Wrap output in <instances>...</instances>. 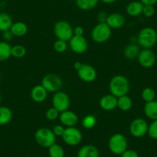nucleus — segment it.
<instances>
[{"label":"nucleus","mask_w":157,"mask_h":157,"mask_svg":"<svg viewBox=\"0 0 157 157\" xmlns=\"http://www.w3.org/2000/svg\"><path fill=\"white\" fill-rule=\"evenodd\" d=\"M138 45L143 49H151L157 43V32L152 27L142 29L137 36Z\"/></svg>","instance_id":"nucleus-2"},{"label":"nucleus","mask_w":157,"mask_h":157,"mask_svg":"<svg viewBox=\"0 0 157 157\" xmlns=\"http://www.w3.org/2000/svg\"><path fill=\"white\" fill-rule=\"evenodd\" d=\"M1 101H2V96L0 95V103H1Z\"/></svg>","instance_id":"nucleus-44"},{"label":"nucleus","mask_w":157,"mask_h":157,"mask_svg":"<svg viewBox=\"0 0 157 157\" xmlns=\"http://www.w3.org/2000/svg\"><path fill=\"white\" fill-rule=\"evenodd\" d=\"M59 112L56 109L54 108L53 106L48 109L47 111L46 112V118L49 121H54V120H57L59 117Z\"/></svg>","instance_id":"nucleus-33"},{"label":"nucleus","mask_w":157,"mask_h":157,"mask_svg":"<svg viewBox=\"0 0 157 157\" xmlns=\"http://www.w3.org/2000/svg\"><path fill=\"white\" fill-rule=\"evenodd\" d=\"M96 117L94 115L89 114L83 117L82 120V126L86 129H92L96 125Z\"/></svg>","instance_id":"nucleus-29"},{"label":"nucleus","mask_w":157,"mask_h":157,"mask_svg":"<svg viewBox=\"0 0 157 157\" xmlns=\"http://www.w3.org/2000/svg\"><path fill=\"white\" fill-rule=\"evenodd\" d=\"M147 134L150 138L157 140V120H152V123L149 125Z\"/></svg>","instance_id":"nucleus-34"},{"label":"nucleus","mask_w":157,"mask_h":157,"mask_svg":"<svg viewBox=\"0 0 157 157\" xmlns=\"http://www.w3.org/2000/svg\"><path fill=\"white\" fill-rule=\"evenodd\" d=\"M143 112H144L145 116L149 120H157V101L153 100L146 102L143 108Z\"/></svg>","instance_id":"nucleus-20"},{"label":"nucleus","mask_w":157,"mask_h":157,"mask_svg":"<svg viewBox=\"0 0 157 157\" xmlns=\"http://www.w3.org/2000/svg\"><path fill=\"white\" fill-rule=\"evenodd\" d=\"M121 157H139V154L136 151L133 149H127L122 154Z\"/></svg>","instance_id":"nucleus-38"},{"label":"nucleus","mask_w":157,"mask_h":157,"mask_svg":"<svg viewBox=\"0 0 157 157\" xmlns=\"http://www.w3.org/2000/svg\"><path fill=\"white\" fill-rule=\"evenodd\" d=\"M14 36L13 35V33H11L10 30H8V31H6L2 33V38H3L4 41L9 43L10 41H11L12 39H13Z\"/></svg>","instance_id":"nucleus-40"},{"label":"nucleus","mask_w":157,"mask_h":157,"mask_svg":"<svg viewBox=\"0 0 157 157\" xmlns=\"http://www.w3.org/2000/svg\"><path fill=\"white\" fill-rule=\"evenodd\" d=\"M99 0H75V4L82 11H90L96 7Z\"/></svg>","instance_id":"nucleus-26"},{"label":"nucleus","mask_w":157,"mask_h":157,"mask_svg":"<svg viewBox=\"0 0 157 157\" xmlns=\"http://www.w3.org/2000/svg\"><path fill=\"white\" fill-rule=\"evenodd\" d=\"M140 52V46L136 44H129L124 48L123 50V56L128 60H133L138 57L139 53Z\"/></svg>","instance_id":"nucleus-21"},{"label":"nucleus","mask_w":157,"mask_h":157,"mask_svg":"<svg viewBox=\"0 0 157 157\" xmlns=\"http://www.w3.org/2000/svg\"><path fill=\"white\" fill-rule=\"evenodd\" d=\"M130 89L129 81L123 75H116L110 79L109 83V90L110 93L119 98L127 95Z\"/></svg>","instance_id":"nucleus-1"},{"label":"nucleus","mask_w":157,"mask_h":157,"mask_svg":"<svg viewBox=\"0 0 157 157\" xmlns=\"http://www.w3.org/2000/svg\"><path fill=\"white\" fill-rule=\"evenodd\" d=\"M78 76L85 82H93L97 78V72L93 66L82 63L81 67L77 71Z\"/></svg>","instance_id":"nucleus-11"},{"label":"nucleus","mask_w":157,"mask_h":157,"mask_svg":"<svg viewBox=\"0 0 157 157\" xmlns=\"http://www.w3.org/2000/svg\"><path fill=\"white\" fill-rule=\"evenodd\" d=\"M12 46L5 41L0 42V63L7 61L12 56Z\"/></svg>","instance_id":"nucleus-25"},{"label":"nucleus","mask_w":157,"mask_h":157,"mask_svg":"<svg viewBox=\"0 0 157 157\" xmlns=\"http://www.w3.org/2000/svg\"><path fill=\"white\" fill-rule=\"evenodd\" d=\"M52 106L56 109L59 113L69 109L70 106V98L69 95L62 91L54 93L52 99Z\"/></svg>","instance_id":"nucleus-10"},{"label":"nucleus","mask_w":157,"mask_h":157,"mask_svg":"<svg viewBox=\"0 0 157 157\" xmlns=\"http://www.w3.org/2000/svg\"><path fill=\"white\" fill-rule=\"evenodd\" d=\"M143 5H152L154 6L157 3V0H140Z\"/></svg>","instance_id":"nucleus-41"},{"label":"nucleus","mask_w":157,"mask_h":157,"mask_svg":"<svg viewBox=\"0 0 157 157\" xmlns=\"http://www.w3.org/2000/svg\"><path fill=\"white\" fill-rule=\"evenodd\" d=\"M144 5L140 1H132L126 6V13L131 17H136L143 14Z\"/></svg>","instance_id":"nucleus-18"},{"label":"nucleus","mask_w":157,"mask_h":157,"mask_svg":"<svg viewBox=\"0 0 157 157\" xmlns=\"http://www.w3.org/2000/svg\"><path fill=\"white\" fill-rule=\"evenodd\" d=\"M105 23L109 26L111 29H120L126 23V18L120 13H113L108 16Z\"/></svg>","instance_id":"nucleus-16"},{"label":"nucleus","mask_w":157,"mask_h":157,"mask_svg":"<svg viewBox=\"0 0 157 157\" xmlns=\"http://www.w3.org/2000/svg\"><path fill=\"white\" fill-rule=\"evenodd\" d=\"M108 16L109 14L106 12H99L97 15V20L99 23H105L107 19H108Z\"/></svg>","instance_id":"nucleus-37"},{"label":"nucleus","mask_w":157,"mask_h":157,"mask_svg":"<svg viewBox=\"0 0 157 157\" xmlns=\"http://www.w3.org/2000/svg\"><path fill=\"white\" fill-rule=\"evenodd\" d=\"M54 34L57 39L69 42L73 36V28L69 22L66 20H59L54 25Z\"/></svg>","instance_id":"nucleus-5"},{"label":"nucleus","mask_w":157,"mask_h":157,"mask_svg":"<svg viewBox=\"0 0 157 157\" xmlns=\"http://www.w3.org/2000/svg\"><path fill=\"white\" fill-rule=\"evenodd\" d=\"M49 149V155L50 157H64L65 150L63 146L57 143H54Z\"/></svg>","instance_id":"nucleus-28"},{"label":"nucleus","mask_w":157,"mask_h":157,"mask_svg":"<svg viewBox=\"0 0 157 157\" xmlns=\"http://www.w3.org/2000/svg\"><path fill=\"white\" fill-rule=\"evenodd\" d=\"M132 107V100L128 95L118 98L117 108L123 112H127Z\"/></svg>","instance_id":"nucleus-27"},{"label":"nucleus","mask_w":157,"mask_h":157,"mask_svg":"<svg viewBox=\"0 0 157 157\" xmlns=\"http://www.w3.org/2000/svg\"><path fill=\"white\" fill-rule=\"evenodd\" d=\"M13 22V19L8 13L1 12L0 13V32H6L10 30Z\"/></svg>","instance_id":"nucleus-24"},{"label":"nucleus","mask_w":157,"mask_h":157,"mask_svg":"<svg viewBox=\"0 0 157 157\" xmlns=\"http://www.w3.org/2000/svg\"><path fill=\"white\" fill-rule=\"evenodd\" d=\"M149 124L143 118H136L131 122L129 132L133 137L142 138L148 132Z\"/></svg>","instance_id":"nucleus-9"},{"label":"nucleus","mask_w":157,"mask_h":157,"mask_svg":"<svg viewBox=\"0 0 157 157\" xmlns=\"http://www.w3.org/2000/svg\"><path fill=\"white\" fill-rule=\"evenodd\" d=\"M41 85L46 89L48 93H55L61 90L63 86V80L56 74L49 73L43 78Z\"/></svg>","instance_id":"nucleus-7"},{"label":"nucleus","mask_w":157,"mask_h":157,"mask_svg":"<svg viewBox=\"0 0 157 157\" xmlns=\"http://www.w3.org/2000/svg\"><path fill=\"white\" fill-rule=\"evenodd\" d=\"M62 138L66 145L69 146H75L82 142V132L75 126L66 127Z\"/></svg>","instance_id":"nucleus-8"},{"label":"nucleus","mask_w":157,"mask_h":157,"mask_svg":"<svg viewBox=\"0 0 157 157\" xmlns=\"http://www.w3.org/2000/svg\"><path fill=\"white\" fill-rule=\"evenodd\" d=\"M112 29L106 23H98L93 28L91 32V37L96 43H105L110 39Z\"/></svg>","instance_id":"nucleus-6"},{"label":"nucleus","mask_w":157,"mask_h":157,"mask_svg":"<svg viewBox=\"0 0 157 157\" xmlns=\"http://www.w3.org/2000/svg\"><path fill=\"white\" fill-rule=\"evenodd\" d=\"M85 31H84V29L82 26H75V28H73V36H83Z\"/></svg>","instance_id":"nucleus-39"},{"label":"nucleus","mask_w":157,"mask_h":157,"mask_svg":"<svg viewBox=\"0 0 157 157\" xmlns=\"http://www.w3.org/2000/svg\"><path fill=\"white\" fill-rule=\"evenodd\" d=\"M65 129H66V127H65L62 124H58L56 125V126H53L52 128V132L55 134L56 136H63V133L65 132Z\"/></svg>","instance_id":"nucleus-36"},{"label":"nucleus","mask_w":157,"mask_h":157,"mask_svg":"<svg viewBox=\"0 0 157 157\" xmlns=\"http://www.w3.org/2000/svg\"><path fill=\"white\" fill-rule=\"evenodd\" d=\"M10 31L16 37H22L28 33V26L25 22H20V21L13 22Z\"/></svg>","instance_id":"nucleus-22"},{"label":"nucleus","mask_w":157,"mask_h":157,"mask_svg":"<svg viewBox=\"0 0 157 157\" xmlns=\"http://www.w3.org/2000/svg\"><path fill=\"white\" fill-rule=\"evenodd\" d=\"M53 48L54 50L56 52H58V53H63L64 52H66L68 48L67 42L60 40V39H57L56 41L54 43Z\"/></svg>","instance_id":"nucleus-32"},{"label":"nucleus","mask_w":157,"mask_h":157,"mask_svg":"<svg viewBox=\"0 0 157 157\" xmlns=\"http://www.w3.org/2000/svg\"><path fill=\"white\" fill-rule=\"evenodd\" d=\"M48 92L46 89L40 84V85H36L32 89L30 92V96L31 99L36 103H42L44 102L48 96Z\"/></svg>","instance_id":"nucleus-17"},{"label":"nucleus","mask_w":157,"mask_h":157,"mask_svg":"<svg viewBox=\"0 0 157 157\" xmlns=\"http://www.w3.org/2000/svg\"><path fill=\"white\" fill-rule=\"evenodd\" d=\"M155 91L151 87H146V88L143 89L142 91L141 96L142 99L145 101L146 102H151V101L155 100Z\"/></svg>","instance_id":"nucleus-30"},{"label":"nucleus","mask_w":157,"mask_h":157,"mask_svg":"<svg viewBox=\"0 0 157 157\" xmlns=\"http://www.w3.org/2000/svg\"><path fill=\"white\" fill-rule=\"evenodd\" d=\"M82 63H80V62H75V63H74V68H75V69L76 71H78V69H79V68L81 67V66H82Z\"/></svg>","instance_id":"nucleus-42"},{"label":"nucleus","mask_w":157,"mask_h":157,"mask_svg":"<svg viewBox=\"0 0 157 157\" xmlns=\"http://www.w3.org/2000/svg\"><path fill=\"white\" fill-rule=\"evenodd\" d=\"M118 98L111 93L105 94L99 99V106L102 110L106 112L113 111L117 108Z\"/></svg>","instance_id":"nucleus-15"},{"label":"nucleus","mask_w":157,"mask_h":157,"mask_svg":"<svg viewBox=\"0 0 157 157\" xmlns=\"http://www.w3.org/2000/svg\"><path fill=\"white\" fill-rule=\"evenodd\" d=\"M155 8L154 6L152 5H144L143 10V14L145 17L146 18H151L154 16L155 14Z\"/></svg>","instance_id":"nucleus-35"},{"label":"nucleus","mask_w":157,"mask_h":157,"mask_svg":"<svg viewBox=\"0 0 157 157\" xmlns=\"http://www.w3.org/2000/svg\"><path fill=\"white\" fill-rule=\"evenodd\" d=\"M77 157H99V151L93 145H85L78 149Z\"/></svg>","instance_id":"nucleus-19"},{"label":"nucleus","mask_w":157,"mask_h":157,"mask_svg":"<svg viewBox=\"0 0 157 157\" xmlns=\"http://www.w3.org/2000/svg\"><path fill=\"white\" fill-rule=\"evenodd\" d=\"M137 59L140 66L146 69H149L155 65L156 56L153 51L150 49H143L140 50Z\"/></svg>","instance_id":"nucleus-12"},{"label":"nucleus","mask_w":157,"mask_h":157,"mask_svg":"<svg viewBox=\"0 0 157 157\" xmlns=\"http://www.w3.org/2000/svg\"><path fill=\"white\" fill-rule=\"evenodd\" d=\"M59 119L61 124L66 127H73L78 123V116L76 113L69 109L60 113Z\"/></svg>","instance_id":"nucleus-14"},{"label":"nucleus","mask_w":157,"mask_h":157,"mask_svg":"<svg viewBox=\"0 0 157 157\" xmlns=\"http://www.w3.org/2000/svg\"><path fill=\"white\" fill-rule=\"evenodd\" d=\"M100 1L105 4H112L116 2V1H118V0H100Z\"/></svg>","instance_id":"nucleus-43"},{"label":"nucleus","mask_w":157,"mask_h":157,"mask_svg":"<svg viewBox=\"0 0 157 157\" xmlns=\"http://www.w3.org/2000/svg\"><path fill=\"white\" fill-rule=\"evenodd\" d=\"M12 56L16 59H21L26 54V49L22 45H15L12 46Z\"/></svg>","instance_id":"nucleus-31"},{"label":"nucleus","mask_w":157,"mask_h":157,"mask_svg":"<svg viewBox=\"0 0 157 157\" xmlns=\"http://www.w3.org/2000/svg\"><path fill=\"white\" fill-rule=\"evenodd\" d=\"M109 149L112 153L121 155L128 149V140L122 133H115L109 140Z\"/></svg>","instance_id":"nucleus-4"},{"label":"nucleus","mask_w":157,"mask_h":157,"mask_svg":"<svg viewBox=\"0 0 157 157\" xmlns=\"http://www.w3.org/2000/svg\"><path fill=\"white\" fill-rule=\"evenodd\" d=\"M34 138L36 143L43 148H49L56 140V136L52 129L47 127L39 128L35 132Z\"/></svg>","instance_id":"nucleus-3"},{"label":"nucleus","mask_w":157,"mask_h":157,"mask_svg":"<svg viewBox=\"0 0 157 157\" xmlns=\"http://www.w3.org/2000/svg\"><path fill=\"white\" fill-rule=\"evenodd\" d=\"M69 46L71 50L76 54H82L88 49L89 44L84 36H73L69 41Z\"/></svg>","instance_id":"nucleus-13"},{"label":"nucleus","mask_w":157,"mask_h":157,"mask_svg":"<svg viewBox=\"0 0 157 157\" xmlns=\"http://www.w3.org/2000/svg\"><path fill=\"white\" fill-rule=\"evenodd\" d=\"M13 117L11 109L7 106H0V126H5L12 121Z\"/></svg>","instance_id":"nucleus-23"}]
</instances>
